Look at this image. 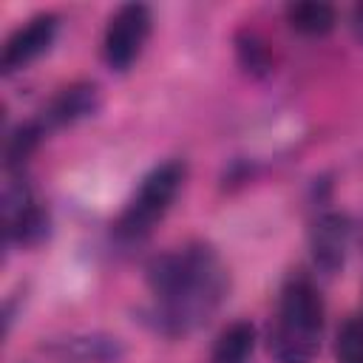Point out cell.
<instances>
[{"label": "cell", "instance_id": "obj_14", "mask_svg": "<svg viewBox=\"0 0 363 363\" xmlns=\"http://www.w3.org/2000/svg\"><path fill=\"white\" fill-rule=\"evenodd\" d=\"M335 352L340 363H363V318H349L340 326Z\"/></svg>", "mask_w": 363, "mask_h": 363}, {"label": "cell", "instance_id": "obj_13", "mask_svg": "<svg viewBox=\"0 0 363 363\" xmlns=\"http://www.w3.org/2000/svg\"><path fill=\"white\" fill-rule=\"evenodd\" d=\"M45 133L48 130H45V125L40 119H28L14 133H9V139H6V167L9 170H23V164L40 147Z\"/></svg>", "mask_w": 363, "mask_h": 363}, {"label": "cell", "instance_id": "obj_9", "mask_svg": "<svg viewBox=\"0 0 363 363\" xmlns=\"http://www.w3.org/2000/svg\"><path fill=\"white\" fill-rule=\"evenodd\" d=\"M43 349L60 363H116L125 354L122 340L105 332H77L54 337Z\"/></svg>", "mask_w": 363, "mask_h": 363}, {"label": "cell", "instance_id": "obj_1", "mask_svg": "<svg viewBox=\"0 0 363 363\" xmlns=\"http://www.w3.org/2000/svg\"><path fill=\"white\" fill-rule=\"evenodd\" d=\"M153 329L170 337L204 326L227 298L230 272L210 244H187L147 264Z\"/></svg>", "mask_w": 363, "mask_h": 363}, {"label": "cell", "instance_id": "obj_3", "mask_svg": "<svg viewBox=\"0 0 363 363\" xmlns=\"http://www.w3.org/2000/svg\"><path fill=\"white\" fill-rule=\"evenodd\" d=\"M187 179V164L179 159H167L162 164H156L139 184V190L133 193V199L128 201V207L119 213L113 233L122 241H139L145 238L173 207L182 184Z\"/></svg>", "mask_w": 363, "mask_h": 363}, {"label": "cell", "instance_id": "obj_2", "mask_svg": "<svg viewBox=\"0 0 363 363\" xmlns=\"http://www.w3.org/2000/svg\"><path fill=\"white\" fill-rule=\"evenodd\" d=\"M323 298L315 281L292 275L278 298V312L269 326V354L275 363H312L323 337Z\"/></svg>", "mask_w": 363, "mask_h": 363}, {"label": "cell", "instance_id": "obj_12", "mask_svg": "<svg viewBox=\"0 0 363 363\" xmlns=\"http://www.w3.org/2000/svg\"><path fill=\"white\" fill-rule=\"evenodd\" d=\"M235 57L241 62V68L252 77H267L272 71V51L269 43L252 31V28H241L235 34Z\"/></svg>", "mask_w": 363, "mask_h": 363}, {"label": "cell", "instance_id": "obj_10", "mask_svg": "<svg viewBox=\"0 0 363 363\" xmlns=\"http://www.w3.org/2000/svg\"><path fill=\"white\" fill-rule=\"evenodd\" d=\"M255 352V326L250 320H233L213 343L210 363H250Z\"/></svg>", "mask_w": 363, "mask_h": 363}, {"label": "cell", "instance_id": "obj_11", "mask_svg": "<svg viewBox=\"0 0 363 363\" xmlns=\"http://www.w3.org/2000/svg\"><path fill=\"white\" fill-rule=\"evenodd\" d=\"M284 17L289 28L301 37H326L337 23V11L329 3H315V0L289 3L284 9Z\"/></svg>", "mask_w": 363, "mask_h": 363}, {"label": "cell", "instance_id": "obj_6", "mask_svg": "<svg viewBox=\"0 0 363 363\" xmlns=\"http://www.w3.org/2000/svg\"><path fill=\"white\" fill-rule=\"evenodd\" d=\"M57 31H60V17L54 11H43V14H34L28 17L23 26H17L9 40L3 43V51H0V71L9 77L26 65H31L37 57H43L51 43L57 40Z\"/></svg>", "mask_w": 363, "mask_h": 363}, {"label": "cell", "instance_id": "obj_15", "mask_svg": "<svg viewBox=\"0 0 363 363\" xmlns=\"http://www.w3.org/2000/svg\"><path fill=\"white\" fill-rule=\"evenodd\" d=\"M352 31H354V37L363 43V3L352 9Z\"/></svg>", "mask_w": 363, "mask_h": 363}, {"label": "cell", "instance_id": "obj_4", "mask_svg": "<svg viewBox=\"0 0 363 363\" xmlns=\"http://www.w3.org/2000/svg\"><path fill=\"white\" fill-rule=\"evenodd\" d=\"M153 31V11L145 3H125L119 6L102 34V60L111 71L125 74L142 57Z\"/></svg>", "mask_w": 363, "mask_h": 363}, {"label": "cell", "instance_id": "obj_5", "mask_svg": "<svg viewBox=\"0 0 363 363\" xmlns=\"http://www.w3.org/2000/svg\"><path fill=\"white\" fill-rule=\"evenodd\" d=\"M6 210V244H17L23 250L40 247L51 233L48 210L31 199L23 182H11L3 193Z\"/></svg>", "mask_w": 363, "mask_h": 363}, {"label": "cell", "instance_id": "obj_8", "mask_svg": "<svg viewBox=\"0 0 363 363\" xmlns=\"http://www.w3.org/2000/svg\"><path fill=\"white\" fill-rule=\"evenodd\" d=\"M349 238H352V227L343 213L337 210L320 213L309 227V255L315 269H320L323 275L340 272L346 261Z\"/></svg>", "mask_w": 363, "mask_h": 363}, {"label": "cell", "instance_id": "obj_7", "mask_svg": "<svg viewBox=\"0 0 363 363\" xmlns=\"http://www.w3.org/2000/svg\"><path fill=\"white\" fill-rule=\"evenodd\" d=\"M102 108V94L96 82L79 79L71 82L65 88H60L48 105L40 111V122L45 125V130H60V128H71L77 122H85L91 116H96Z\"/></svg>", "mask_w": 363, "mask_h": 363}]
</instances>
